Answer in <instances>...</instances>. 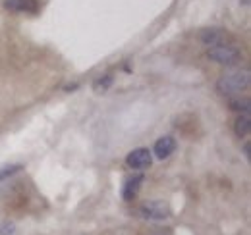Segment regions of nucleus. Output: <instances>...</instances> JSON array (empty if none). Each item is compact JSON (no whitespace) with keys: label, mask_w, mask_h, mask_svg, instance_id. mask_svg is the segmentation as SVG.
Returning <instances> with one entry per match:
<instances>
[{"label":"nucleus","mask_w":251,"mask_h":235,"mask_svg":"<svg viewBox=\"0 0 251 235\" xmlns=\"http://www.w3.org/2000/svg\"><path fill=\"white\" fill-rule=\"evenodd\" d=\"M230 108L236 110V112H250V108H251L250 98H248V96H246V98H242V96L232 98V100H230Z\"/></svg>","instance_id":"obj_10"},{"label":"nucleus","mask_w":251,"mask_h":235,"mask_svg":"<svg viewBox=\"0 0 251 235\" xmlns=\"http://www.w3.org/2000/svg\"><path fill=\"white\" fill-rule=\"evenodd\" d=\"M201 43L205 47H215V45H222V43H232V37L224 29L219 27H211V29H203L199 35Z\"/></svg>","instance_id":"obj_5"},{"label":"nucleus","mask_w":251,"mask_h":235,"mask_svg":"<svg viewBox=\"0 0 251 235\" xmlns=\"http://www.w3.org/2000/svg\"><path fill=\"white\" fill-rule=\"evenodd\" d=\"M139 214L145 220H166L170 216V208L162 201H151L139 208Z\"/></svg>","instance_id":"obj_4"},{"label":"nucleus","mask_w":251,"mask_h":235,"mask_svg":"<svg viewBox=\"0 0 251 235\" xmlns=\"http://www.w3.org/2000/svg\"><path fill=\"white\" fill-rule=\"evenodd\" d=\"M251 85V71L248 68L244 70H232L222 73L217 81V91L222 96H236L244 91H248Z\"/></svg>","instance_id":"obj_1"},{"label":"nucleus","mask_w":251,"mask_h":235,"mask_svg":"<svg viewBox=\"0 0 251 235\" xmlns=\"http://www.w3.org/2000/svg\"><path fill=\"white\" fill-rule=\"evenodd\" d=\"M0 235H16V226L12 222H2L0 224Z\"/></svg>","instance_id":"obj_13"},{"label":"nucleus","mask_w":251,"mask_h":235,"mask_svg":"<svg viewBox=\"0 0 251 235\" xmlns=\"http://www.w3.org/2000/svg\"><path fill=\"white\" fill-rule=\"evenodd\" d=\"M143 181H145L143 174H135V176H131L126 179L124 187H122V199H124L126 203L135 201V197L139 195V189H141Z\"/></svg>","instance_id":"obj_6"},{"label":"nucleus","mask_w":251,"mask_h":235,"mask_svg":"<svg viewBox=\"0 0 251 235\" xmlns=\"http://www.w3.org/2000/svg\"><path fill=\"white\" fill-rule=\"evenodd\" d=\"M234 133L240 137V139H246L251 133V116L250 112H242L240 116L236 118L234 121Z\"/></svg>","instance_id":"obj_9"},{"label":"nucleus","mask_w":251,"mask_h":235,"mask_svg":"<svg viewBox=\"0 0 251 235\" xmlns=\"http://www.w3.org/2000/svg\"><path fill=\"white\" fill-rule=\"evenodd\" d=\"M24 166L22 164H12V166H4L2 170H0V183L6 179V177H10V176H14V174H18L20 170H22Z\"/></svg>","instance_id":"obj_11"},{"label":"nucleus","mask_w":251,"mask_h":235,"mask_svg":"<svg viewBox=\"0 0 251 235\" xmlns=\"http://www.w3.org/2000/svg\"><path fill=\"white\" fill-rule=\"evenodd\" d=\"M244 156H246L248 160H251V154H250V141H246V143H244Z\"/></svg>","instance_id":"obj_14"},{"label":"nucleus","mask_w":251,"mask_h":235,"mask_svg":"<svg viewBox=\"0 0 251 235\" xmlns=\"http://www.w3.org/2000/svg\"><path fill=\"white\" fill-rule=\"evenodd\" d=\"M110 83H112V77H110V75H104V79L95 81L93 89L97 91V93H102V91H106V89L110 87Z\"/></svg>","instance_id":"obj_12"},{"label":"nucleus","mask_w":251,"mask_h":235,"mask_svg":"<svg viewBox=\"0 0 251 235\" xmlns=\"http://www.w3.org/2000/svg\"><path fill=\"white\" fill-rule=\"evenodd\" d=\"M155 235H168V234H164V232H160V234H155Z\"/></svg>","instance_id":"obj_15"},{"label":"nucleus","mask_w":251,"mask_h":235,"mask_svg":"<svg viewBox=\"0 0 251 235\" xmlns=\"http://www.w3.org/2000/svg\"><path fill=\"white\" fill-rule=\"evenodd\" d=\"M207 56H209V60L217 62L220 66H234L242 60V50L234 43H222V45L209 47Z\"/></svg>","instance_id":"obj_2"},{"label":"nucleus","mask_w":251,"mask_h":235,"mask_svg":"<svg viewBox=\"0 0 251 235\" xmlns=\"http://www.w3.org/2000/svg\"><path fill=\"white\" fill-rule=\"evenodd\" d=\"M4 8L14 14H37L39 0H4Z\"/></svg>","instance_id":"obj_7"},{"label":"nucleus","mask_w":251,"mask_h":235,"mask_svg":"<svg viewBox=\"0 0 251 235\" xmlns=\"http://www.w3.org/2000/svg\"><path fill=\"white\" fill-rule=\"evenodd\" d=\"M151 162H153V152L145 147L133 148V150L126 156V164H127V168H131V170H145V168L151 166Z\"/></svg>","instance_id":"obj_3"},{"label":"nucleus","mask_w":251,"mask_h":235,"mask_svg":"<svg viewBox=\"0 0 251 235\" xmlns=\"http://www.w3.org/2000/svg\"><path fill=\"white\" fill-rule=\"evenodd\" d=\"M176 147H178V145H176V139L170 137V135H166V137L157 139L153 152H155V156H157L158 160H164V158H168V156L176 150Z\"/></svg>","instance_id":"obj_8"}]
</instances>
